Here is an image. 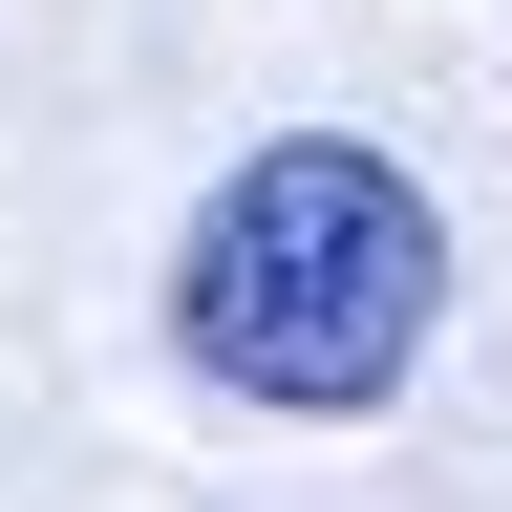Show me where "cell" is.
Returning <instances> with one entry per match:
<instances>
[{
	"mask_svg": "<svg viewBox=\"0 0 512 512\" xmlns=\"http://www.w3.org/2000/svg\"><path fill=\"white\" fill-rule=\"evenodd\" d=\"M448 320V214L342 128H278L235 150V192L171 256V342L235 384V406H384Z\"/></svg>",
	"mask_w": 512,
	"mask_h": 512,
	"instance_id": "obj_1",
	"label": "cell"
}]
</instances>
